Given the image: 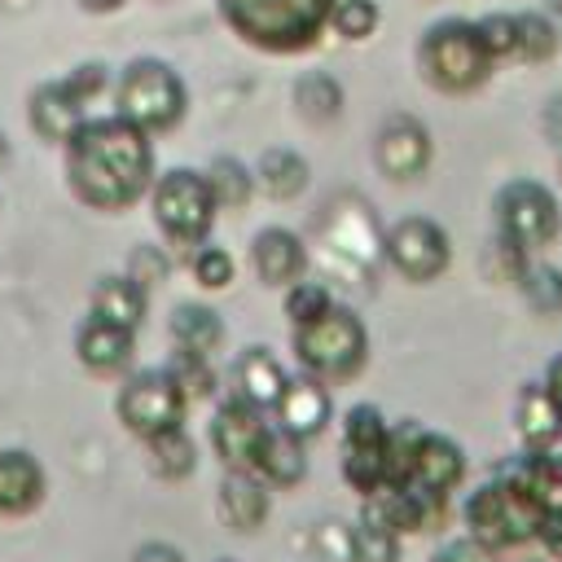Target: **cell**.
<instances>
[{"mask_svg":"<svg viewBox=\"0 0 562 562\" xmlns=\"http://www.w3.org/2000/svg\"><path fill=\"white\" fill-rule=\"evenodd\" d=\"M536 544L549 553V562H562V505L558 509H544L540 531H536Z\"/></svg>","mask_w":562,"mask_h":562,"instance_id":"cell-43","label":"cell"},{"mask_svg":"<svg viewBox=\"0 0 562 562\" xmlns=\"http://www.w3.org/2000/svg\"><path fill=\"white\" fill-rule=\"evenodd\" d=\"M492 233L527 255H544L562 237V202L536 176H509L492 193Z\"/></svg>","mask_w":562,"mask_h":562,"instance_id":"cell-9","label":"cell"},{"mask_svg":"<svg viewBox=\"0 0 562 562\" xmlns=\"http://www.w3.org/2000/svg\"><path fill=\"white\" fill-rule=\"evenodd\" d=\"M88 312H97V316L140 334V325L149 316V290L140 281H132L127 272H105L88 290Z\"/></svg>","mask_w":562,"mask_h":562,"instance_id":"cell-23","label":"cell"},{"mask_svg":"<svg viewBox=\"0 0 562 562\" xmlns=\"http://www.w3.org/2000/svg\"><path fill=\"white\" fill-rule=\"evenodd\" d=\"M338 470L342 483L364 501L391 483V422L378 404L360 400L342 413L338 435Z\"/></svg>","mask_w":562,"mask_h":562,"instance_id":"cell-11","label":"cell"},{"mask_svg":"<svg viewBox=\"0 0 562 562\" xmlns=\"http://www.w3.org/2000/svg\"><path fill=\"white\" fill-rule=\"evenodd\" d=\"M558 189H562V154H558Z\"/></svg>","mask_w":562,"mask_h":562,"instance_id":"cell-50","label":"cell"},{"mask_svg":"<svg viewBox=\"0 0 562 562\" xmlns=\"http://www.w3.org/2000/svg\"><path fill=\"white\" fill-rule=\"evenodd\" d=\"M184 272H189V281H193L198 290L220 294V290H228V285L237 281V259H233L228 246H220V241L211 237V241H202V246H193V250L184 255Z\"/></svg>","mask_w":562,"mask_h":562,"instance_id":"cell-32","label":"cell"},{"mask_svg":"<svg viewBox=\"0 0 562 562\" xmlns=\"http://www.w3.org/2000/svg\"><path fill=\"white\" fill-rule=\"evenodd\" d=\"M540 127H544V140L562 154V92H553V97L544 101V110H540Z\"/></svg>","mask_w":562,"mask_h":562,"instance_id":"cell-45","label":"cell"},{"mask_svg":"<svg viewBox=\"0 0 562 562\" xmlns=\"http://www.w3.org/2000/svg\"><path fill=\"white\" fill-rule=\"evenodd\" d=\"M189 395L176 386V378L154 364V369H127L119 391H114V417L132 439H154L162 430L184 426L189 417Z\"/></svg>","mask_w":562,"mask_h":562,"instance_id":"cell-10","label":"cell"},{"mask_svg":"<svg viewBox=\"0 0 562 562\" xmlns=\"http://www.w3.org/2000/svg\"><path fill=\"white\" fill-rule=\"evenodd\" d=\"M430 562H496V553L483 549V544L470 540V536H452V540H443V544L430 553Z\"/></svg>","mask_w":562,"mask_h":562,"instance_id":"cell-42","label":"cell"},{"mask_svg":"<svg viewBox=\"0 0 562 562\" xmlns=\"http://www.w3.org/2000/svg\"><path fill=\"white\" fill-rule=\"evenodd\" d=\"M268 426H272L268 413H259V408H250V404H241L233 395H220L215 408H211V426H206L215 461L224 470H250Z\"/></svg>","mask_w":562,"mask_h":562,"instance_id":"cell-14","label":"cell"},{"mask_svg":"<svg viewBox=\"0 0 562 562\" xmlns=\"http://www.w3.org/2000/svg\"><path fill=\"white\" fill-rule=\"evenodd\" d=\"M61 171L79 206L97 215H123L149 198V184L158 176V149L154 136L123 114H88L61 145Z\"/></svg>","mask_w":562,"mask_h":562,"instance_id":"cell-1","label":"cell"},{"mask_svg":"<svg viewBox=\"0 0 562 562\" xmlns=\"http://www.w3.org/2000/svg\"><path fill=\"white\" fill-rule=\"evenodd\" d=\"M544 505L505 470H492L474 492H465L461 501V527L470 540H479L483 549H492L496 558L522 544H536Z\"/></svg>","mask_w":562,"mask_h":562,"instance_id":"cell-3","label":"cell"},{"mask_svg":"<svg viewBox=\"0 0 562 562\" xmlns=\"http://www.w3.org/2000/svg\"><path fill=\"white\" fill-rule=\"evenodd\" d=\"M544 386H549V395H553L558 408H562V351L549 356V364H544Z\"/></svg>","mask_w":562,"mask_h":562,"instance_id":"cell-46","label":"cell"},{"mask_svg":"<svg viewBox=\"0 0 562 562\" xmlns=\"http://www.w3.org/2000/svg\"><path fill=\"white\" fill-rule=\"evenodd\" d=\"M171 259H176V255H171L167 246H158V241H136L123 272H127L132 281H140L145 290H158V285L171 277Z\"/></svg>","mask_w":562,"mask_h":562,"instance_id":"cell-38","label":"cell"},{"mask_svg":"<svg viewBox=\"0 0 562 562\" xmlns=\"http://www.w3.org/2000/svg\"><path fill=\"white\" fill-rule=\"evenodd\" d=\"M255 189L268 198V202H294L307 184H312V162L294 149V145H268L259 158H255Z\"/></svg>","mask_w":562,"mask_h":562,"instance_id":"cell-24","label":"cell"},{"mask_svg":"<svg viewBox=\"0 0 562 562\" xmlns=\"http://www.w3.org/2000/svg\"><path fill=\"white\" fill-rule=\"evenodd\" d=\"M167 338H171V347H184V351H198V356H215L228 342V325L211 303L184 299L167 316Z\"/></svg>","mask_w":562,"mask_h":562,"instance_id":"cell-25","label":"cell"},{"mask_svg":"<svg viewBox=\"0 0 562 562\" xmlns=\"http://www.w3.org/2000/svg\"><path fill=\"white\" fill-rule=\"evenodd\" d=\"M250 268L268 290H285L307 277V241L285 224H263L250 237Z\"/></svg>","mask_w":562,"mask_h":562,"instance_id":"cell-18","label":"cell"},{"mask_svg":"<svg viewBox=\"0 0 562 562\" xmlns=\"http://www.w3.org/2000/svg\"><path fill=\"white\" fill-rule=\"evenodd\" d=\"M66 83H70V92H75L83 105H92L97 97L110 92V66H101V61H83V66H75V70L66 75Z\"/></svg>","mask_w":562,"mask_h":562,"instance_id":"cell-41","label":"cell"},{"mask_svg":"<svg viewBox=\"0 0 562 562\" xmlns=\"http://www.w3.org/2000/svg\"><path fill=\"white\" fill-rule=\"evenodd\" d=\"M127 0H79V9L83 13H119Z\"/></svg>","mask_w":562,"mask_h":562,"instance_id":"cell-47","label":"cell"},{"mask_svg":"<svg viewBox=\"0 0 562 562\" xmlns=\"http://www.w3.org/2000/svg\"><path fill=\"white\" fill-rule=\"evenodd\" d=\"M145 461L162 483H184L198 470V443H193L189 426H176V430L145 439Z\"/></svg>","mask_w":562,"mask_h":562,"instance_id":"cell-29","label":"cell"},{"mask_svg":"<svg viewBox=\"0 0 562 562\" xmlns=\"http://www.w3.org/2000/svg\"><path fill=\"white\" fill-rule=\"evenodd\" d=\"M338 299L329 294V285L325 281H294V285H285L281 290V307H285V321H290V329H299V325H312L316 316H325L329 307H334Z\"/></svg>","mask_w":562,"mask_h":562,"instance_id":"cell-36","label":"cell"},{"mask_svg":"<svg viewBox=\"0 0 562 562\" xmlns=\"http://www.w3.org/2000/svg\"><path fill=\"white\" fill-rule=\"evenodd\" d=\"M479 35H483L492 61H505V57H514V48H518L514 13H487V18H479Z\"/></svg>","mask_w":562,"mask_h":562,"instance_id":"cell-40","label":"cell"},{"mask_svg":"<svg viewBox=\"0 0 562 562\" xmlns=\"http://www.w3.org/2000/svg\"><path fill=\"white\" fill-rule=\"evenodd\" d=\"M215 562H237V558H215Z\"/></svg>","mask_w":562,"mask_h":562,"instance_id":"cell-51","label":"cell"},{"mask_svg":"<svg viewBox=\"0 0 562 562\" xmlns=\"http://www.w3.org/2000/svg\"><path fill=\"white\" fill-rule=\"evenodd\" d=\"M496 470L514 474L544 509L562 505V443H553V448H522L509 461H501Z\"/></svg>","mask_w":562,"mask_h":562,"instance_id":"cell-27","label":"cell"},{"mask_svg":"<svg viewBox=\"0 0 562 562\" xmlns=\"http://www.w3.org/2000/svg\"><path fill=\"white\" fill-rule=\"evenodd\" d=\"M514 430L522 448H553L562 443V408L544 382H518L514 391Z\"/></svg>","mask_w":562,"mask_h":562,"instance_id":"cell-22","label":"cell"},{"mask_svg":"<svg viewBox=\"0 0 562 562\" xmlns=\"http://www.w3.org/2000/svg\"><path fill=\"white\" fill-rule=\"evenodd\" d=\"M127 562H189V558H184V549H176L171 540H145V544L132 549Z\"/></svg>","mask_w":562,"mask_h":562,"instance_id":"cell-44","label":"cell"},{"mask_svg":"<svg viewBox=\"0 0 562 562\" xmlns=\"http://www.w3.org/2000/svg\"><path fill=\"white\" fill-rule=\"evenodd\" d=\"M176 386L189 395V404L198 400H220V369H215V356H198V351H184V347H171L167 364H162Z\"/></svg>","mask_w":562,"mask_h":562,"instance_id":"cell-31","label":"cell"},{"mask_svg":"<svg viewBox=\"0 0 562 562\" xmlns=\"http://www.w3.org/2000/svg\"><path fill=\"white\" fill-rule=\"evenodd\" d=\"M342 105H347V97H342V83L334 75L307 70V75L294 79V110H299L303 123L325 127V123H334L342 114Z\"/></svg>","mask_w":562,"mask_h":562,"instance_id":"cell-30","label":"cell"},{"mask_svg":"<svg viewBox=\"0 0 562 562\" xmlns=\"http://www.w3.org/2000/svg\"><path fill=\"white\" fill-rule=\"evenodd\" d=\"M378 22H382V9L373 0H338L334 13H329V31L342 35V40H351V44L369 40L378 31Z\"/></svg>","mask_w":562,"mask_h":562,"instance_id":"cell-37","label":"cell"},{"mask_svg":"<svg viewBox=\"0 0 562 562\" xmlns=\"http://www.w3.org/2000/svg\"><path fill=\"white\" fill-rule=\"evenodd\" d=\"M290 351H294V364L303 373L338 386V382H351V378L364 373V364H369V325L356 307L334 303L312 325L290 329Z\"/></svg>","mask_w":562,"mask_h":562,"instance_id":"cell-5","label":"cell"},{"mask_svg":"<svg viewBox=\"0 0 562 562\" xmlns=\"http://www.w3.org/2000/svg\"><path fill=\"white\" fill-rule=\"evenodd\" d=\"M48 496V470L31 448H0V518H26Z\"/></svg>","mask_w":562,"mask_h":562,"instance_id":"cell-20","label":"cell"},{"mask_svg":"<svg viewBox=\"0 0 562 562\" xmlns=\"http://www.w3.org/2000/svg\"><path fill=\"white\" fill-rule=\"evenodd\" d=\"M312 549H316V558H325V562H351V522H342V518L316 522Z\"/></svg>","mask_w":562,"mask_h":562,"instance_id":"cell-39","label":"cell"},{"mask_svg":"<svg viewBox=\"0 0 562 562\" xmlns=\"http://www.w3.org/2000/svg\"><path fill=\"white\" fill-rule=\"evenodd\" d=\"M215 509L228 531L255 536L272 514V487L255 470H224L215 487Z\"/></svg>","mask_w":562,"mask_h":562,"instance_id":"cell-19","label":"cell"},{"mask_svg":"<svg viewBox=\"0 0 562 562\" xmlns=\"http://www.w3.org/2000/svg\"><path fill=\"white\" fill-rule=\"evenodd\" d=\"M206 184H211V198L220 211H246L255 202V171L237 158V154H215L206 167H202Z\"/></svg>","mask_w":562,"mask_h":562,"instance_id":"cell-28","label":"cell"},{"mask_svg":"<svg viewBox=\"0 0 562 562\" xmlns=\"http://www.w3.org/2000/svg\"><path fill=\"white\" fill-rule=\"evenodd\" d=\"M145 202H149L154 228H158V237H162V246L171 255H189L193 246L211 241L220 206L211 198V184H206L202 167H167V171H158Z\"/></svg>","mask_w":562,"mask_h":562,"instance_id":"cell-6","label":"cell"},{"mask_svg":"<svg viewBox=\"0 0 562 562\" xmlns=\"http://www.w3.org/2000/svg\"><path fill=\"white\" fill-rule=\"evenodd\" d=\"M83 119H88V105L70 92L66 79H48V83L31 88V97H26V123L48 145H66Z\"/></svg>","mask_w":562,"mask_h":562,"instance_id":"cell-21","label":"cell"},{"mask_svg":"<svg viewBox=\"0 0 562 562\" xmlns=\"http://www.w3.org/2000/svg\"><path fill=\"white\" fill-rule=\"evenodd\" d=\"M518 294L536 316H562V268L531 255V263L518 277Z\"/></svg>","mask_w":562,"mask_h":562,"instance_id":"cell-33","label":"cell"},{"mask_svg":"<svg viewBox=\"0 0 562 562\" xmlns=\"http://www.w3.org/2000/svg\"><path fill=\"white\" fill-rule=\"evenodd\" d=\"M514 26H518V48H514L518 61L540 66V61H549L558 53V26H553V18H544V13H514Z\"/></svg>","mask_w":562,"mask_h":562,"instance_id":"cell-35","label":"cell"},{"mask_svg":"<svg viewBox=\"0 0 562 562\" xmlns=\"http://www.w3.org/2000/svg\"><path fill=\"white\" fill-rule=\"evenodd\" d=\"M400 549L404 536H395L386 522L360 509V518L351 522V562H400Z\"/></svg>","mask_w":562,"mask_h":562,"instance_id":"cell-34","label":"cell"},{"mask_svg":"<svg viewBox=\"0 0 562 562\" xmlns=\"http://www.w3.org/2000/svg\"><path fill=\"white\" fill-rule=\"evenodd\" d=\"M268 417H272V426H281L285 435L312 443V439H321V435L329 430V422H334V391H329V382H321V378L294 369V373L285 378L281 400H277V408H272Z\"/></svg>","mask_w":562,"mask_h":562,"instance_id":"cell-15","label":"cell"},{"mask_svg":"<svg viewBox=\"0 0 562 562\" xmlns=\"http://www.w3.org/2000/svg\"><path fill=\"white\" fill-rule=\"evenodd\" d=\"M9 158H13V149H9V136L0 132V167H9Z\"/></svg>","mask_w":562,"mask_h":562,"instance_id":"cell-48","label":"cell"},{"mask_svg":"<svg viewBox=\"0 0 562 562\" xmlns=\"http://www.w3.org/2000/svg\"><path fill=\"white\" fill-rule=\"evenodd\" d=\"M250 470H255L272 492H290V487H299V483L307 479V443L294 439V435H285L281 426H268V435H263L259 457H255Z\"/></svg>","mask_w":562,"mask_h":562,"instance_id":"cell-26","label":"cell"},{"mask_svg":"<svg viewBox=\"0 0 562 562\" xmlns=\"http://www.w3.org/2000/svg\"><path fill=\"white\" fill-rule=\"evenodd\" d=\"M465 470H470L465 448L452 435L430 430L413 417L391 422V483L435 501H452V492L465 483Z\"/></svg>","mask_w":562,"mask_h":562,"instance_id":"cell-4","label":"cell"},{"mask_svg":"<svg viewBox=\"0 0 562 562\" xmlns=\"http://www.w3.org/2000/svg\"><path fill=\"white\" fill-rule=\"evenodd\" d=\"M549 18H553V26H562V0H549Z\"/></svg>","mask_w":562,"mask_h":562,"instance_id":"cell-49","label":"cell"},{"mask_svg":"<svg viewBox=\"0 0 562 562\" xmlns=\"http://www.w3.org/2000/svg\"><path fill=\"white\" fill-rule=\"evenodd\" d=\"M75 360L92 378H123L136 360V329H123V325L88 312L75 325Z\"/></svg>","mask_w":562,"mask_h":562,"instance_id":"cell-16","label":"cell"},{"mask_svg":"<svg viewBox=\"0 0 562 562\" xmlns=\"http://www.w3.org/2000/svg\"><path fill=\"white\" fill-rule=\"evenodd\" d=\"M382 259L408 285H430L452 268V237L435 215H400L382 233Z\"/></svg>","mask_w":562,"mask_h":562,"instance_id":"cell-12","label":"cell"},{"mask_svg":"<svg viewBox=\"0 0 562 562\" xmlns=\"http://www.w3.org/2000/svg\"><path fill=\"white\" fill-rule=\"evenodd\" d=\"M417 70L435 92L465 97V92L487 83L496 61H492V53L479 35V22L443 18V22H430L417 40Z\"/></svg>","mask_w":562,"mask_h":562,"instance_id":"cell-7","label":"cell"},{"mask_svg":"<svg viewBox=\"0 0 562 562\" xmlns=\"http://www.w3.org/2000/svg\"><path fill=\"white\" fill-rule=\"evenodd\" d=\"M290 369L281 364V356L268 347V342H250L233 356V369H228V395L259 408V413H272L277 400H281V386H285Z\"/></svg>","mask_w":562,"mask_h":562,"instance_id":"cell-17","label":"cell"},{"mask_svg":"<svg viewBox=\"0 0 562 562\" xmlns=\"http://www.w3.org/2000/svg\"><path fill=\"white\" fill-rule=\"evenodd\" d=\"M114 114H123L149 136H167L189 114V88L171 61L132 57L114 79Z\"/></svg>","mask_w":562,"mask_h":562,"instance_id":"cell-8","label":"cell"},{"mask_svg":"<svg viewBox=\"0 0 562 562\" xmlns=\"http://www.w3.org/2000/svg\"><path fill=\"white\" fill-rule=\"evenodd\" d=\"M224 26L259 53H307L325 31L338 0H215Z\"/></svg>","mask_w":562,"mask_h":562,"instance_id":"cell-2","label":"cell"},{"mask_svg":"<svg viewBox=\"0 0 562 562\" xmlns=\"http://www.w3.org/2000/svg\"><path fill=\"white\" fill-rule=\"evenodd\" d=\"M430 158H435V140H430V127L417 119V114H386L373 132V167L378 176H386L391 184H413L430 171Z\"/></svg>","mask_w":562,"mask_h":562,"instance_id":"cell-13","label":"cell"}]
</instances>
